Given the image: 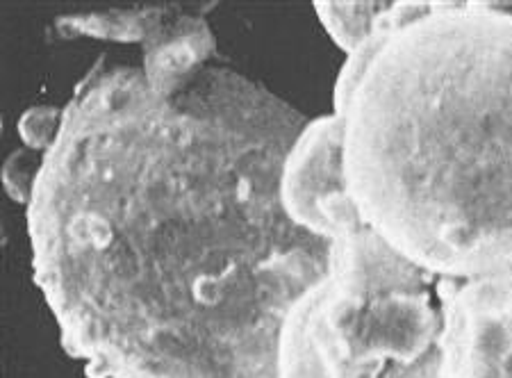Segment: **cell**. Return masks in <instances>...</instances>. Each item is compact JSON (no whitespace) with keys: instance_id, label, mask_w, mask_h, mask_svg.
I'll return each instance as SVG.
<instances>
[{"instance_id":"obj_1","label":"cell","mask_w":512,"mask_h":378,"mask_svg":"<svg viewBox=\"0 0 512 378\" xmlns=\"http://www.w3.org/2000/svg\"><path fill=\"white\" fill-rule=\"evenodd\" d=\"M308 119L224 64L146 78L101 57L41 153L32 276L89 378H278V333L328 242L280 205Z\"/></svg>"},{"instance_id":"obj_2","label":"cell","mask_w":512,"mask_h":378,"mask_svg":"<svg viewBox=\"0 0 512 378\" xmlns=\"http://www.w3.org/2000/svg\"><path fill=\"white\" fill-rule=\"evenodd\" d=\"M365 224L437 278L512 269V14L437 0L394 30L344 114Z\"/></svg>"},{"instance_id":"obj_3","label":"cell","mask_w":512,"mask_h":378,"mask_svg":"<svg viewBox=\"0 0 512 378\" xmlns=\"http://www.w3.org/2000/svg\"><path fill=\"white\" fill-rule=\"evenodd\" d=\"M433 287L365 297L324 274L283 319L278 378H381L392 365L415 363L440 331Z\"/></svg>"},{"instance_id":"obj_4","label":"cell","mask_w":512,"mask_h":378,"mask_svg":"<svg viewBox=\"0 0 512 378\" xmlns=\"http://www.w3.org/2000/svg\"><path fill=\"white\" fill-rule=\"evenodd\" d=\"M444 378H512V269L474 278H437Z\"/></svg>"},{"instance_id":"obj_5","label":"cell","mask_w":512,"mask_h":378,"mask_svg":"<svg viewBox=\"0 0 512 378\" xmlns=\"http://www.w3.org/2000/svg\"><path fill=\"white\" fill-rule=\"evenodd\" d=\"M280 205L294 226L324 242L367 226L346 185L342 117L330 112L305 123L280 171Z\"/></svg>"},{"instance_id":"obj_6","label":"cell","mask_w":512,"mask_h":378,"mask_svg":"<svg viewBox=\"0 0 512 378\" xmlns=\"http://www.w3.org/2000/svg\"><path fill=\"white\" fill-rule=\"evenodd\" d=\"M326 276L342 290L365 297L392 290H426L437 281V276L401 256L369 224L328 242Z\"/></svg>"},{"instance_id":"obj_7","label":"cell","mask_w":512,"mask_h":378,"mask_svg":"<svg viewBox=\"0 0 512 378\" xmlns=\"http://www.w3.org/2000/svg\"><path fill=\"white\" fill-rule=\"evenodd\" d=\"M390 3L392 0H381V3H374V0L335 3V0H328V3H315L312 7H315L317 19L324 26L326 35L333 39L337 48H342L349 55L374 32L378 19Z\"/></svg>"},{"instance_id":"obj_8","label":"cell","mask_w":512,"mask_h":378,"mask_svg":"<svg viewBox=\"0 0 512 378\" xmlns=\"http://www.w3.org/2000/svg\"><path fill=\"white\" fill-rule=\"evenodd\" d=\"M62 121V108H53V105H37L23 112L19 121V135L26 149L44 153L48 146L53 144Z\"/></svg>"},{"instance_id":"obj_9","label":"cell","mask_w":512,"mask_h":378,"mask_svg":"<svg viewBox=\"0 0 512 378\" xmlns=\"http://www.w3.org/2000/svg\"><path fill=\"white\" fill-rule=\"evenodd\" d=\"M381 378H444L440 374V353H437V347H433L415 363L392 365L390 369H385Z\"/></svg>"},{"instance_id":"obj_10","label":"cell","mask_w":512,"mask_h":378,"mask_svg":"<svg viewBox=\"0 0 512 378\" xmlns=\"http://www.w3.org/2000/svg\"><path fill=\"white\" fill-rule=\"evenodd\" d=\"M501 10H506V12H510L512 14V3H497Z\"/></svg>"}]
</instances>
